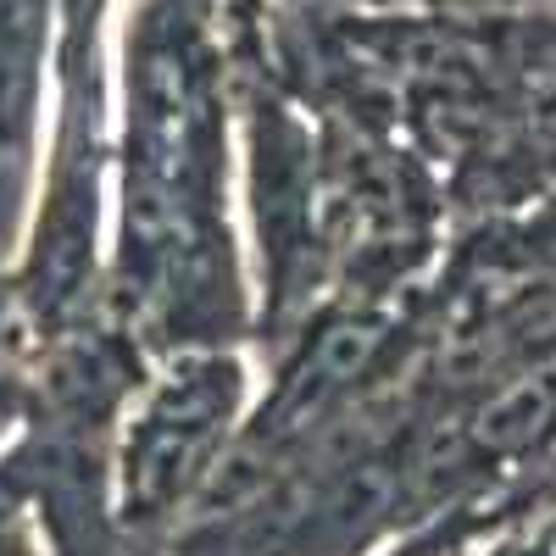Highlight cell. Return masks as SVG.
<instances>
[{"mask_svg": "<svg viewBox=\"0 0 556 556\" xmlns=\"http://www.w3.org/2000/svg\"><path fill=\"white\" fill-rule=\"evenodd\" d=\"M267 17L273 0H134L123 17L101 312L151 356L256 340L228 39L267 34Z\"/></svg>", "mask_w": 556, "mask_h": 556, "instance_id": "6da1fadb", "label": "cell"}, {"mask_svg": "<svg viewBox=\"0 0 556 556\" xmlns=\"http://www.w3.org/2000/svg\"><path fill=\"white\" fill-rule=\"evenodd\" d=\"M112 7L117 0H62L51 96H45V162L7 262L23 285L45 345L101 306L112 173H117V78H112Z\"/></svg>", "mask_w": 556, "mask_h": 556, "instance_id": "7a4b0ae2", "label": "cell"}, {"mask_svg": "<svg viewBox=\"0 0 556 556\" xmlns=\"http://www.w3.org/2000/svg\"><path fill=\"white\" fill-rule=\"evenodd\" d=\"M151 362L101 306L39 351V401L28 429L0 451V495L34 518L45 556H123L117 424Z\"/></svg>", "mask_w": 556, "mask_h": 556, "instance_id": "3957f363", "label": "cell"}, {"mask_svg": "<svg viewBox=\"0 0 556 556\" xmlns=\"http://www.w3.org/2000/svg\"><path fill=\"white\" fill-rule=\"evenodd\" d=\"M251 345H178L151 362L117 424V529L123 556L156 551L217 479L256 406Z\"/></svg>", "mask_w": 556, "mask_h": 556, "instance_id": "277c9868", "label": "cell"}, {"mask_svg": "<svg viewBox=\"0 0 556 556\" xmlns=\"http://www.w3.org/2000/svg\"><path fill=\"white\" fill-rule=\"evenodd\" d=\"M62 0H0V162H28L45 128Z\"/></svg>", "mask_w": 556, "mask_h": 556, "instance_id": "5b68a950", "label": "cell"}, {"mask_svg": "<svg viewBox=\"0 0 556 556\" xmlns=\"http://www.w3.org/2000/svg\"><path fill=\"white\" fill-rule=\"evenodd\" d=\"M45 351V334L34 323V306L12 267H0V367H34Z\"/></svg>", "mask_w": 556, "mask_h": 556, "instance_id": "8992f818", "label": "cell"}, {"mask_svg": "<svg viewBox=\"0 0 556 556\" xmlns=\"http://www.w3.org/2000/svg\"><path fill=\"white\" fill-rule=\"evenodd\" d=\"M39 384H34V367H0V451H7L34 417Z\"/></svg>", "mask_w": 556, "mask_h": 556, "instance_id": "52a82bcc", "label": "cell"}, {"mask_svg": "<svg viewBox=\"0 0 556 556\" xmlns=\"http://www.w3.org/2000/svg\"><path fill=\"white\" fill-rule=\"evenodd\" d=\"M0 556H45V540H39L34 518L12 495H0Z\"/></svg>", "mask_w": 556, "mask_h": 556, "instance_id": "ba28073f", "label": "cell"}, {"mask_svg": "<svg viewBox=\"0 0 556 556\" xmlns=\"http://www.w3.org/2000/svg\"><path fill=\"white\" fill-rule=\"evenodd\" d=\"M479 12H556V0H479Z\"/></svg>", "mask_w": 556, "mask_h": 556, "instance_id": "9c48e42d", "label": "cell"}]
</instances>
